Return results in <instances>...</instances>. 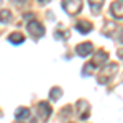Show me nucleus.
<instances>
[{
  "instance_id": "15",
  "label": "nucleus",
  "mask_w": 123,
  "mask_h": 123,
  "mask_svg": "<svg viewBox=\"0 0 123 123\" xmlns=\"http://www.w3.org/2000/svg\"><path fill=\"white\" fill-rule=\"evenodd\" d=\"M89 5H90V10H92L94 13H98V12H100V8L104 7V2H90Z\"/></svg>"
},
{
  "instance_id": "11",
  "label": "nucleus",
  "mask_w": 123,
  "mask_h": 123,
  "mask_svg": "<svg viewBox=\"0 0 123 123\" xmlns=\"http://www.w3.org/2000/svg\"><path fill=\"white\" fill-rule=\"evenodd\" d=\"M8 41L12 43V44H21V43L25 41V36H23L20 31H13V33L8 36Z\"/></svg>"
},
{
  "instance_id": "3",
  "label": "nucleus",
  "mask_w": 123,
  "mask_h": 123,
  "mask_svg": "<svg viewBox=\"0 0 123 123\" xmlns=\"http://www.w3.org/2000/svg\"><path fill=\"white\" fill-rule=\"evenodd\" d=\"M36 112H38V118L41 122H46L48 118H49V115L53 112V108L49 107L48 102H39L38 107H36Z\"/></svg>"
},
{
  "instance_id": "5",
  "label": "nucleus",
  "mask_w": 123,
  "mask_h": 123,
  "mask_svg": "<svg viewBox=\"0 0 123 123\" xmlns=\"http://www.w3.org/2000/svg\"><path fill=\"white\" fill-rule=\"evenodd\" d=\"M105 67H107V69H104L102 74H100V77H98V82H100V84H105L107 79H110V76H113L115 72H117V69H118L117 64H108V66H105Z\"/></svg>"
},
{
  "instance_id": "2",
  "label": "nucleus",
  "mask_w": 123,
  "mask_h": 123,
  "mask_svg": "<svg viewBox=\"0 0 123 123\" xmlns=\"http://www.w3.org/2000/svg\"><path fill=\"white\" fill-rule=\"evenodd\" d=\"M28 33L31 35V38L38 39L41 38L43 35H44V26L41 25V21H38V20H33V21H28Z\"/></svg>"
},
{
  "instance_id": "12",
  "label": "nucleus",
  "mask_w": 123,
  "mask_h": 123,
  "mask_svg": "<svg viewBox=\"0 0 123 123\" xmlns=\"http://www.w3.org/2000/svg\"><path fill=\"white\" fill-rule=\"evenodd\" d=\"M12 12L10 10H0V23H8V21H12Z\"/></svg>"
},
{
  "instance_id": "16",
  "label": "nucleus",
  "mask_w": 123,
  "mask_h": 123,
  "mask_svg": "<svg viewBox=\"0 0 123 123\" xmlns=\"http://www.w3.org/2000/svg\"><path fill=\"white\" fill-rule=\"evenodd\" d=\"M118 41H120V43H123V28H122V26L118 28Z\"/></svg>"
},
{
  "instance_id": "4",
  "label": "nucleus",
  "mask_w": 123,
  "mask_h": 123,
  "mask_svg": "<svg viewBox=\"0 0 123 123\" xmlns=\"http://www.w3.org/2000/svg\"><path fill=\"white\" fill-rule=\"evenodd\" d=\"M92 51H94V44L90 41H85V43H80V44L76 46V53H77V56H80V57L92 54Z\"/></svg>"
},
{
  "instance_id": "7",
  "label": "nucleus",
  "mask_w": 123,
  "mask_h": 123,
  "mask_svg": "<svg viewBox=\"0 0 123 123\" xmlns=\"http://www.w3.org/2000/svg\"><path fill=\"white\" fill-rule=\"evenodd\" d=\"M76 28L79 33H82V35H87V33H90L92 28H94V25L89 21V20H80V21H77L76 23Z\"/></svg>"
},
{
  "instance_id": "13",
  "label": "nucleus",
  "mask_w": 123,
  "mask_h": 123,
  "mask_svg": "<svg viewBox=\"0 0 123 123\" xmlns=\"http://www.w3.org/2000/svg\"><path fill=\"white\" fill-rule=\"evenodd\" d=\"M61 95H62V90H61L59 87H53L51 92H49V98H51L53 102H56V100L61 98Z\"/></svg>"
},
{
  "instance_id": "9",
  "label": "nucleus",
  "mask_w": 123,
  "mask_h": 123,
  "mask_svg": "<svg viewBox=\"0 0 123 123\" xmlns=\"http://www.w3.org/2000/svg\"><path fill=\"white\" fill-rule=\"evenodd\" d=\"M110 13L115 18H123V0L122 2H113L110 5Z\"/></svg>"
},
{
  "instance_id": "8",
  "label": "nucleus",
  "mask_w": 123,
  "mask_h": 123,
  "mask_svg": "<svg viewBox=\"0 0 123 123\" xmlns=\"http://www.w3.org/2000/svg\"><path fill=\"white\" fill-rule=\"evenodd\" d=\"M30 115H31V112H30L26 107H20V108H17V112H15V118H17L18 123H23L25 120L30 118Z\"/></svg>"
},
{
  "instance_id": "10",
  "label": "nucleus",
  "mask_w": 123,
  "mask_h": 123,
  "mask_svg": "<svg viewBox=\"0 0 123 123\" xmlns=\"http://www.w3.org/2000/svg\"><path fill=\"white\" fill-rule=\"evenodd\" d=\"M107 59H108V53L104 51V49H100V51L94 56L92 62H94V66L98 67V66H102V64H105V62H107Z\"/></svg>"
},
{
  "instance_id": "14",
  "label": "nucleus",
  "mask_w": 123,
  "mask_h": 123,
  "mask_svg": "<svg viewBox=\"0 0 123 123\" xmlns=\"http://www.w3.org/2000/svg\"><path fill=\"white\" fill-rule=\"evenodd\" d=\"M94 71H97V66H94V62L90 61V62H87L82 69V76H89V74H92Z\"/></svg>"
},
{
  "instance_id": "1",
  "label": "nucleus",
  "mask_w": 123,
  "mask_h": 123,
  "mask_svg": "<svg viewBox=\"0 0 123 123\" xmlns=\"http://www.w3.org/2000/svg\"><path fill=\"white\" fill-rule=\"evenodd\" d=\"M61 7L64 12H67L69 15H72V17H76L80 13V10H82V2H79V0H71V2H62L61 3Z\"/></svg>"
},
{
  "instance_id": "6",
  "label": "nucleus",
  "mask_w": 123,
  "mask_h": 123,
  "mask_svg": "<svg viewBox=\"0 0 123 123\" xmlns=\"http://www.w3.org/2000/svg\"><path fill=\"white\" fill-rule=\"evenodd\" d=\"M77 112H79V117L82 120H87L89 118V113H90V107H89V102L87 100H79L77 102Z\"/></svg>"
},
{
  "instance_id": "17",
  "label": "nucleus",
  "mask_w": 123,
  "mask_h": 123,
  "mask_svg": "<svg viewBox=\"0 0 123 123\" xmlns=\"http://www.w3.org/2000/svg\"><path fill=\"white\" fill-rule=\"evenodd\" d=\"M118 57L123 59V48H122V49H118Z\"/></svg>"
}]
</instances>
